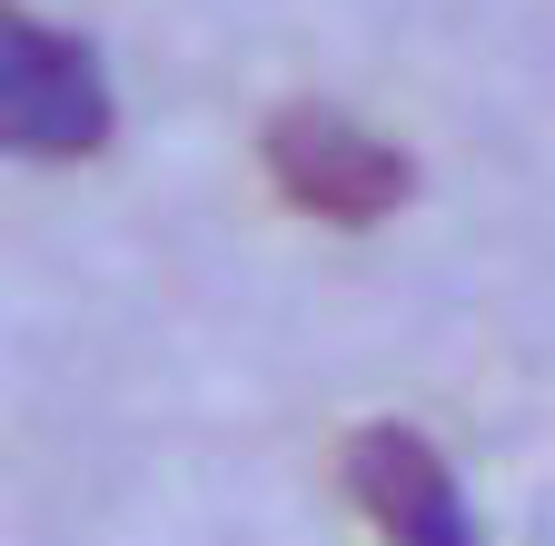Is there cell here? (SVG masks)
<instances>
[{
    "label": "cell",
    "mask_w": 555,
    "mask_h": 546,
    "mask_svg": "<svg viewBox=\"0 0 555 546\" xmlns=\"http://www.w3.org/2000/svg\"><path fill=\"white\" fill-rule=\"evenodd\" d=\"M109 119H119V100H109V71L90 60V40L0 0V150L11 160H90V150H109Z\"/></svg>",
    "instance_id": "cell-1"
},
{
    "label": "cell",
    "mask_w": 555,
    "mask_h": 546,
    "mask_svg": "<svg viewBox=\"0 0 555 546\" xmlns=\"http://www.w3.org/2000/svg\"><path fill=\"white\" fill-rule=\"evenodd\" d=\"M268 179H278V199H298L308 219H337V229L387 219L416 189L406 150L377 140V129L347 119V110H278L268 119Z\"/></svg>",
    "instance_id": "cell-2"
},
{
    "label": "cell",
    "mask_w": 555,
    "mask_h": 546,
    "mask_svg": "<svg viewBox=\"0 0 555 546\" xmlns=\"http://www.w3.org/2000/svg\"><path fill=\"white\" fill-rule=\"evenodd\" d=\"M347 487H358V507L387 526V546H486L456 467L416 428H367L358 447H347Z\"/></svg>",
    "instance_id": "cell-3"
}]
</instances>
